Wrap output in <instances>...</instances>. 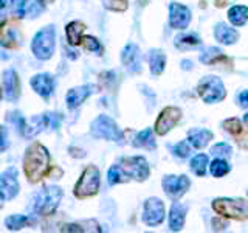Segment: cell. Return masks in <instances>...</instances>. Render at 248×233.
<instances>
[{
	"instance_id": "cell-23",
	"label": "cell",
	"mask_w": 248,
	"mask_h": 233,
	"mask_svg": "<svg viewBox=\"0 0 248 233\" xmlns=\"http://www.w3.org/2000/svg\"><path fill=\"white\" fill-rule=\"evenodd\" d=\"M149 66H151V72L152 75L158 76L165 72L166 67V54L163 50L158 49H152L149 51Z\"/></svg>"
},
{
	"instance_id": "cell-3",
	"label": "cell",
	"mask_w": 248,
	"mask_h": 233,
	"mask_svg": "<svg viewBox=\"0 0 248 233\" xmlns=\"http://www.w3.org/2000/svg\"><path fill=\"white\" fill-rule=\"evenodd\" d=\"M64 196L59 186L56 185H48L34 194L33 200H31V212L39 216H50L56 212V208L59 207V202Z\"/></svg>"
},
{
	"instance_id": "cell-33",
	"label": "cell",
	"mask_w": 248,
	"mask_h": 233,
	"mask_svg": "<svg viewBox=\"0 0 248 233\" xmlns=\"http://www.w3.org/2000/svg\"><path fill=\"white\" fill-rule=\"evenodd\" d=\"M31 0H11V8L13 13L17 19L27 17V11H28V5Z\"/></svg>"
},
{
	"instance_id": "cell-36",
	"label": "cell",
	"mask_w": 248,
	"mask_h": 233,
	"mask_svg": "<svg viewBox=\"0 0 248 233\" xmlns=\"http://www.w3.org/2000/svg\"><path fill=\"white\" fill-rule=\"evenodd\" d=\"M11 121L16 124V128H17V131L20 132L22 135H25V131H27V126H28V121L23 118L20 112H14L13 114V118Z\"/></svg>"
},
{
	"instance_id": "cell-15",
	"label": "cell",
	"mask_w": 248,
	"mask_h": 233,
	"mask_svg": "<svg viewBox=\"0 0 248 233\" xmlns=\"http://www.w3.org/2000/svg\"><path fill=\"white\" fill-rule=\"evenodd\" d=\"M121 61L129 72H132V73L141 72V53H140L138 45L130 42L124 47V50L121 53Z\"/></svg>"
},
{
	"instance_id": "cell-26",
	"label": "cell",
	"mask_w": 248,
	"mask_h": 233,
	"mask_svg": "<svg viewBox=\"0 0 248 233\" xmlns=\"http://www.w3.org/2000/svg\"><path fill=\"white\" fill-rule=\"evenodd\" d=\"M36 222L33 216L28 215H11L5 219V227L8 230H20L23 227H30Z\"/></svg>"
},
{
	"instance_id": "cell-9",
	"label": "cell",
	"mask_w": 248,
	"mask_h": 233,
	"mask_svg": "<svg viewBox=\"0 0 248 233\" xmlns=\"http://www.w3.org/2000/svg\"><path fill=\"white\" fill-rule=\"evenodd\" d=\"M182 120V109L175 106H168L160 112L157 121H155V132L158 135H166L168 132L177 126V123Z\"/></svg>"
},
{
	"instance_id": "cell-35",
	"label": "cell",
	"mask_w": 248,
	"mask_h": 233,
	"mask_svg": "<svg viewBox=\"0 0 248 233\" xmlns=\"http://www.w3.org/2000/svg\"><path fill=\"white\" fill-rule=\"evenodd\" d=\"M231 152H232L231 146L227 145V143H223V142L222 143H217V145H214L211 148V154L216 155V157L227 159V157H230V155H231Z\"/></svg>"
},
{
	"instance_id": "cell-11",
	"label": "cell",
	"mask_w": 248,
	"mask_h": 233,
	"mask_svg": "<svg viewBox=\"0 0 248 233\" xmlns=\"http://www.w3.org/2000/svg\"><path fill=\"white\" fill-rule=\"evenodd\" d=\"M19 179H17V169L14 166L6 168L0 174V193H2V200L6 202L14 199L19 194Z\"/></svg>"
},
{
	"instance_id": "cell-17",
	"label": "cell",
	"mask_w": 248,
	"mask_h": 233,
	"mask_svg": "<svg viewBox=\"0 0 248 233\" xmlns=\"http://www.w3.org/2000/svg\"><path fill=\"white\" fill-rule=\"evenodd\" d=\"M30 84H31V87H33V90L36 93H39L42 98H48L54 90V85H56L53 75H50V73L34 75L30 80Z\"/></svg>"
},
{
	"instance_id": "cell-1",
	"label": "cell",
	"mask_w": 248,
	"mask_h": 233,
	"mask_svg": "<svg viewBox=\"0 0 248 233\" xmlns=\"http://www.w3.org/2000/svg\"><path fill=\"white\" fill-rule=\"evenodd\" d=\"M149 176L151 168L144 157H141V155H138V157H123L108 169L107 182L108 185H116L129 181L144 182Z\"/></svg>"
},
{
	"instance_id": "cell-30",
	"label": "cell",
	"mask_w": 248,
	"mask_h": 233,
	"mask_svg": "<svg viewBox=\"0 0 248 233\" xmlns=\"http://www.w3.org/2000/svg\"><path fill=\"white\" fill-rule=\"evenodd\" d=\"M208 165H209V160H208V155H205V154H197L196 157H192V160H191L192 173L200 177L205 176Z\"/></svg>"
},
{
	"instance_id": "cell-25",
	"label": "cell",
	"mask_w": 248,
	"mask_h": 233,
	"mask_svg": "<svg viewBox=\"0 0 248 233\" xmlns=\"http://www.w3.org/2000/svg\"><path fill=\"white\" fill-rule=\"evenodd\" d=\"M155 131V129H154ZM154 131L151 128H146L143 129L141 132H138V134L134 137L132 140V145L135 148H144V150H151L154 151L155 150V137H154Z\"/></svg>"
},
{
	"instance_id": "cell-22",
	"label": "cell",
	"mask_w": 248,
	"mask_h": 233,
	"mask_svg": "<svg viewBox=\"0 0 248 233\" xmlns=\"http://www.w3.org/2000/svg\"><path fill=\"white\" fill-rule=\"evenodd\" d=\"M84 31H85V23L81 20H73L70 22L68 25L65 27V34H67V41L68 44L75 47V45H79L82 44V39H84Z\"/></svg>"
},
{
	"instance_id": "cell-21",
	"label": "cell",
	"mask_w": 248,
	"mask_h": 233,
	"mask_svg": "<svg viewBox=\"0 0 248 233\" xmlns=\"http://www.w3.org/2000/svg\"><path fill=\"white\" fill-rule=\"evenodd\" d=\"M209 140H213V132L208 129H203V128L191 129L188 134V142L192 148H196V150L205 148L209 143Z\"/></svg>"
},
{
	"instance_id": "cell-10",
	"label": "cell",
	"mask_w": 248,
	"mask_h": 233,
	"mask_svg": "<svg viewBox=\"0 0 248 233\" xmlns=\"http://www.w3.org/2000/svg\"><path fill=\"white\" fill-rule=\"evenodd\" d=\"M165 204L158 198H149L144 202L143 222L149 227H157L165 221Z\"/></svg>"
},
{
	"instance_id": "cell-13",
	"label": "cell",
	"mask_w": 248,
	"mask_h": 233,
	"mask_svg": "<svg viewBox=\"0 0 248 233\" xmlns=\"http://www.w3.org/2000/svg\"><path fill=\"white\" fill-rule=\"evenodd\" d=\"M169 23L175 30H185L191 23V11L188 6L172 2L169 5Z\"/></svg>"
},
{
	"instance_id": "cell-38",
	"label": "cell",
	"mask_w": 248,
	"mask_h": 233,
	"mask_svg": "<svg viewBox=\"0 0 248 233\" xmlns=\"http://www.w3.org/2000/svg\"><path fill=\"white\" fill-rule=\"evenodd\" d=\"M237 103L240 107H244V109H248V90H242L237 95Z\"/></svg>"
},
{
	"instance_id": "cell-5",
	"label": "cell",
	"mask_w": 248,
	"mask_h": 233,
	"mask_svg": "<svg viewBox=\"0 0 248 233\" xmlns=\"http://www.w3.org/2000/svg\"><path fill=\"white\" fill-rule=\"evenodd\" d=\"M99 186H101L99 169L95 165H89L82 171L79 181L76 182L73 188V194L78 199H87V198L95 196L99 191Z\"/></svg>"
},
{
	"instance_id": "cell-32",
	"label": "cell",
	"mask_w": 248,
	"mask_h": 233,
	"mask_svg": "<svg viewBox=\"0 0 248 233\" xmlns=\"http://www.w3.org/2000/svg\"><path fill=\"white\" fill-rule=\"evenodd\" d=\"M82 45H84V49L85 50H89L92 53H95V54H103L104 49H103V45H101V42L98 41L96 37H93V36H84L82 39Z\"/></svg>"
},
{
	"instance_id": "cell-40",
	"label": "cell",
	"mask_w": 248,
	"mask_h": 233,
	"mask_svg": "<svg viewBox=\"0 0 248 233\" xmlns=\"http://www.w3.org/2000/svg\"><path fill=\"white\" fill-rule=\"evenodd\" d=\"M37 2H41V3H42V5L45 6V5H48V3H53L54 0H37Z\"/></svg>"
},
{
	"instance_id": "cell-31",
	"label": "cell",
	"mask_w": 248,
	"mask_h": 233,
	"mask_svg": "<svg viewBox=\"0 0 248 233\" xmlns=\"http://www.w3.org/2000/svg\"><path fill=\"white\" fill-rule=\"evenodd\" d=\"M230 163L222 159V157H217L211 162V165H209V171H211V176L214 177H223V176H227L230 173Z\"/></svg>"
},
{
	"instance_id": "cell-18",
	"label": "cell",
	"mask_w": 248,
	"mask_h": 233,
	"mask_svg": "<svg viewBox=\"0 0 248 233\" xmlns=\"http://www.w3.org/2000/svg\"><path fill=\"white\" fill-rule=\"evenodd\" d=\"M90 93H92L90 85H79V87L70 89L67 92V97H65L67 107L70 109V111H73V109L79 107L84 103V101L90 97Z\"/></svg>"
},
{
	"instance_id": "cell-29",
	"label": "cell",
	"mask_w": 248,
	"mask_h": 233,
	"mask_svg": "<svg viewBox=\"0 0 248 233\" xmlns=\"http://www.w3.org/2000/svg\"><path fill=\"white\" fill-rule=\"evenodd\" d=\"M2 45L8 47V49H17L20 45V33L16 27L6 28L3 27L2 31Z\"/></svg>"
},
{
	"instance_id": "cell-8",
	"label": "cell",
	"mask_w": 248,
	"mask_h": 233,
	"mask_svg": "<svg viewBox=\"0 0 248 233\" xmlns=\"http://www.w3.org/2000/svg\"><path fill=\"white\" fill-rule=\"evenodd\" d=\"M90 132L96 138L110 140V142H120L124 137V132L118 128V124L107 115H98L95 120L90 123Z\"/></svg>"
},
{
	"instance_id": "cell-4",
	"label": "cell",
	"mask_w": 248,
	"mask_h": 233,
	"mask_svg": "<svg viewBox=\"0 0 248 233\" xmlns=\"http://www.w3.org/2000/svg\"><path fill=\"white\" fill-rule=\"evenodd\" d=\"M213 210L217 215H220L222 217H228V219H248V200L240 198H217L213 202Z\"/></svg>"
},
{
	"instance_id": "cell-7",
	"label": "cell",
	"mask_w": 248,
	"mask_h": 233,
	"mask_svg": "<svg viewBox=\"0 0 248 233\" xmlns=\"http://www.w3.org/2000/svg\"><path fill=\"white\" fill-rule=\"evenodd\" d=\"M197 95L202 98V101L206 104H214L222 101L227 97V90L220 78L217 76H205L202 78L197 84Z\"/></svg>"
},
{
	"instance_id": "cell-14",
	"label": "cell",
	"mask_w": 248,
	"mask_h": 233,
	"mask_svg": "<svg viewBox=\"0 0 248 233\" xmlns=\"http://www.w3.org/2000/svg\"><path fill=\"white\" fill-rule=\"evenodd\" d=\"M3 95L8 101H17L20 97V81L16 70L8 68L3 72Z\"/></svg>"
},
{
	"instance_id": "cell-20",
	"label": "cell",
	"mask_w": 248,
	"mask_h": 233,
	"mask_svg": "<svg viewBox=\"0 0 248 233\" xmlns=\"http://www.w3.org/2000/svg\"><path fill=\"white\" fill-rule=\"evenodd\" d=\"M214 37L220 44H223V45H232V44L237 42L239 33H237L234 28H231L230 25H227V23L219 22L214 27Z\"/></svg>"
},
{
	"instance_id": "cell-2",
	"label": "cell",
	"mask_w": 248,
	"mask_h": 233,
	"mask_svg": "<svg viewBox=\"0 0 248 233\" xmlns=\"http://www.w3.org/2000/svg\"><path fill=\"white\" fill-rule=\"evenodd\" d=\"M51 171V155L42 143H31L23 154V173L28 182L37 183Z\"/></svg>"
},
{
	"instance_id": "cell-16",
	"label": "cell",
	"mask_w": 248,
	"mask_h": 233,
	"mask_svg": "<svg viewBox=\"0 0 248 233\" xmlns=\"http://www.w3.org/2000/svg\"><path fill=\"white\" fill-rule=\"evenodd\" d=\"M223 129L232 135L234 142L242 150H248V129L242 126V123L237 118H228L223 121Z\"/></svg>"
},
{
	"instance_id": "cell-12",
	"label": "cell",
	"mask_w": 248,
	"mask_h": 233,
	"mask_svg": "<svg viewBox=\"0 0 248 233\" xmlns=\"http://www.w3.org/2000/svg\"><path fill=\"white\" fill-rule=\"evenodd\" d=\"M191 181L188 176H166L163 179V190L172 199H180L189 190Z\"/></svg>"
},
{
	"instance_id": "cell-34",
	"label": "cell",
	"mask_w": 248,
	"mask_h": 233,
	"mask_svg": "<svg viewBox=\"0 0 248 233\" xmlns=\"http://www.w3.org/2000/svg\"><path fill=\"white\" fill-rule=\"evenodd\" d=\"M101 3L108 11H115V13H123L127 10V0H101Z\"/></svg>"
},
{
	"instance_id": "cell-37",
	"label": "cell",
	"mask_w": 248,
	"mask_h": 233,
	"mask_svg": "<svg viewBox=\"0 0 248 233\" xmlns=\"http://www.w3.org/2000/svg\"><path fill=\"white\" fill-rule=\"evenodd\" d=\"M174 154L177 155V157H180V159H186V157H189V154H191V148L189 145L186 143V142H180V143H177L174 146Z\"/></svg>"
},
{
	"instance_id": "cell-6",
	"label": "cell",
	"mask_w": 248,
	"mask_h": 233,
	"mask_svg": "<svg viewBox=\"0 0 248 233\" xmlns=\"http://www.w3.org/2000/svg\"><path fill=\"white\" fill-rule=\"evenodd\" d=\"M54 49H56V33H54V27L48 25V27H44L41 31H37L33 42H31V50H33L34 56L41 61H46L53 56Z\"/></svg>"
},
{
	"instance_id": "cell-19",
	"label": "cell",
	"mask_w": 248,
	"mask_h": 233,
	"mask_svg": "<svg viewBox=\"0 0 248 233\" xmlns=\"http://www.w3.org/2000/svg\"><path fill=\"white\" fill-rule=\"evenodd\" d=\"M186 207L182 205L180 202H172L169 212V230L170 232H180L185 225L186 219Z\"/></svg>"
},
{
	"instance_id": "cell-28",
	"label": "cell",
	"mask_w": 248,
	"mask_h": 233,
	"mask_svg": "<svg viewBox=\"0 0 248 233\" xmlns=\"http://www.w3.org/2000/svg\"><path fill=\"white\" fill-rule=\"evenodd\" d=\"M202 45V39L196 33H183L175 37V47L180 50H189Z\"/></svg>"
},
{
	"instance_id": "cell-27",
	"label": "cell",
	"mask_w": 248,
	"mask_h": 233,
	"mask_svg": "<svg viewBox=\"0 0 248 233\" xmlns=\"http://www.w3.org/2000/svg\"><path fill=\"white\" fill-rule=\"evenodd\" d=\"M228 20L231 25L242 27L248 22V6L244 5H234L228 10Z\"/></svg>"
},
{
	"instance_id": "cell-41",
	"label": "cell",
	"mask_w": 248,
	"mask_h": 233,
	"mask_svg": "<svg viewBox=\"0 0 248 233\" xmlns=\"http://www.w3.org/2000/svg\"><path fill=\"white\" fill-rule=\"evenodd\" d=\"M244 123H245V126L248 128V112H247V114L244 115Z\"/></svg>"
},
{
	"instance_id": "cell-24",
	"label": "cell",
	"mask_w": 248,
	"mask_h": 233,
	"mask_svg": "<svg viewBox=\"0 0 248 233\" xmlns=\"http://www.w3.org/2000/svg\"><path fill=\"white\" fill-rule=\"evenodd\" d=\"M223 61H230V59L225 56L220 49H216V47H208L200 54V62L208 66H219Z\"/></svg>"
},
{
	"instance_id": "cell-39",
	"label": "cell",
	"mask_w": 248,
	"mask_h": 233,
	"mask_svg": "<svg viewBox=\"0 0 248 233\" xmlns=\"http://www.w3.org/2000/svg\"><path fill=\"white\" fill-rule=\"evenodd\" d=\"M6 146H8V137H6V128L3 126L2 128V151L6 150Z\"/></svg>"
}]
</instances>
